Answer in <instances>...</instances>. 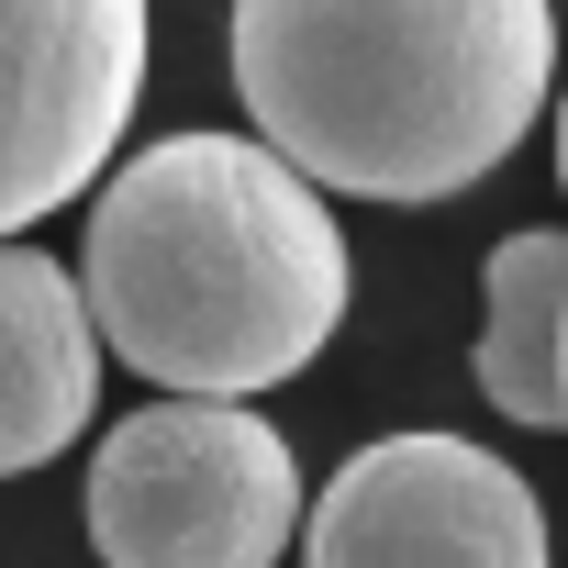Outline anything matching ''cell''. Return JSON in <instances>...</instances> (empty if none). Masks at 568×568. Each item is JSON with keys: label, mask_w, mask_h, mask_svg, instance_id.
I'll use <instances>...</instances> for the list:
<instances>
[{"label": "cell", "mask_w": 568, "mask_h": 568, "mask_svg": "<svg viewBox=\"0 0 568 568\" xmlns=\"http://www.w3.org/2000/svg\"><path fill=\"white\" fill-rule=\"evenodd\" d=\"M145 0H0V245L68 190H101L145 101Z\"/></svg>", "instance_id": "277c9868"}, {"label": "cell", "mask_w": 568, "mask_h": 568, "mask_svg": "<svg viewBox=\"0 0 568 568\" xmlns=\"http://www.w3.org/2000/svg\"><path fill=\"white\" fill-rule=\"evenodd\" d=\"M90 313L168 402H256L346 324L335 201L256 134H156L90 201Z\"/></svg>", "instance_id": "6da1fadb"}, {"label": "cell", "mask_w": 568, "mask_h": 568, "mask_svg": "<svg viewBox=\"0 0 568 568\" xmlns=\"http://www.w3.org/2000/svg\"><path fill=\"white\" fill-rule=\"evenodd\" d=\"M557 190H568V101H557Z\"/></svg>", "instance_id": "ba28073f"}, {"label": "cell", "mask_w": 568, "mask_h": 568, "mask_svg": "<svg viewBox=\"0 0 568 568\" xmlns=\"http://www.w3.org/2000/svg\"><path fill=\"white\" fill-rule=\"evenodd\" d=\"M302 524V457L256 402H145L90 457L101 568H278Z\"/></svg>", "instance_id": "3957f363"}, {"label": "cell", "mask_w": 568, "mask_h": 568, "mask_svg": "<svg viewBox=\"0 0 568 568\" xmlns=\"http://www.w3.org/2000/svg\"><path fill=\"white\" fill-rule=\"evenodd\" d=\"M302 568H546V501L468 435H379L324 479Z\"/></svg>", "instance_id": "5b68a950"}, {"label": "cell", "mask_w": 568, "mask_h": 568, "mask_svg": "<svg viewBox=\"0 0 568 568\" xmlns=\"http://www.w3.org/2000/svg\"><path fill=\"white\" fill-rule=\"evenodd\" d=\"M479 402L513 424H568V234H501L479 267Z\"/></svg>", "instance_id": "52a82bcc"}, {"label": "cell", "mask_w": 568, "mask_h": 568, "mask_svg": "<svg viewBox=\"0 0 568 568\" xmlns=\"http://www.w3.org/2000/svg\"><path fill=\"white\" fill-rule=\"evenodd\" d=\"M234 90L313 190L457 201L557 101V0H234Z\"/></svg>", "instance_id": "7a4b0ae2"}, {"label": "cell", "mask_w": 568, "mask_h": 568, "mask_svg": "<svg viewBox=\"0 0 568 568\" xmlns=\"http://www.w3.org/2000/svg\"><path fill=\"white\" fill-rule=\"evenodd\" d=\"M101 413V313L90 278L45 245H0V479L68 457Z\"/></svg>", "instance_id": "8992f818"}]
</instances>
